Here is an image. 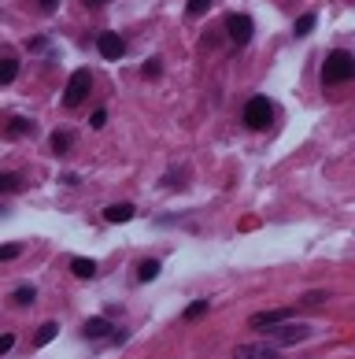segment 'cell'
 <instances>
[{"mask_svg": "<svg viewBox=\"0 0 355 359\" xmlns=\"http://www.w3.org/2000/svg\"><path fill=\"white\" fill-rule=\"evenodd\" d=\"M56 330H60L56 323H45L41 330H37V337H34V344H37V348H41V344H48L52 337H56Z\"/></svg>", "mask_w": 355, "mask_h": 359, "instance_id": "cell-16", "label": "cell"}, {"mask_svg": "<svg viewBox=\"0 0 355 359\" xmlns=\"http://www.w3.org/2000/svg\"><path fill=\"white\" fill-rule=\"evenodd\" d=\"M288 308H274V311H256L252 318H248V326L252 330H267V326H281V323H288Z\"/></svg>", "mask_w": 355, "mask_h": 359, "instance_id": "cell-5", "label": "cell"}, {"mask_svg": "<svg viewBox=\"0 0 355 359\" xmlns=\"http://www.w3.org/2000/svg\"><path fill=\"white\" fill-rule=\"evenodd\" d=\"M311 330L304 323H281V330H274V337H278V344H300V341H307Z\"/></svg>", "mask_w": 355, "mask_h": 359, "instance_id": "cell-7", "label": "cell"}, {"mask_svg": "<svg viewBox=\"0 0 355 359\" xmlns=\"http://www.w3.org/2000/svg\"><path fill=\"white\" fill-rule=\"evenodd\" d=\"M270 118H274V108H270L267 97H252V100L244 104V123L252 126V130H267Z\"/></svg>", "mask_w": 355, "mask_h": 359, "instance_id": "cell-3", "label": "cell"}, {"mask_svg": "<svg viewBox=\"0 0 355 359\" xmlns=\"http://www.w3.org/2000/svg\"><path fill=\"white\" fill-rule=\"evenodd\" d=\"M0 189L19 193V189H22V178H19V175H4V178H0Z\"/></svg>", "mask_w": 355, "mask_h": 359, "instance_id": "cell-18", "label": "cell"}, {"mask_svg": "<svg viewBox=\"0 0 355 359\" xmlns=\"http://www.w3.org/2000/svg\"><path fill=\"white\" fill-rule=\"evenodd\" d=\"M207 308H211V300H193L186 308V323H196L200 315H207Z\"/></svg>", "mask_w": 355, "mask_h": 359, "instance_id": "cell-14", "label": "cell"}, {"mask_svg": "<svg viewBox=\"0 0 355 359\" xmlns=\"http://www.w3.org/2000/svg\"><path fill=\"white\" fill-rule=\"evenodd\" d=\"M233 359H281V355L274 352L270 344H241V348L233 352Z\"/></svg>", "mask_w": 355, "mask_h": 359, "instance_id": "cell-8", "label": "cell"}, {"mask_svg": "<svg viewBox=\"0 0 355 359\" xmlns=\"http://www.w3.org/2000/svg\"><path fill=\"white\" fill-rule=\"evenodd\" d=\"M226 30H230V37H233V45H248L252 41V34H256V26H252V19L248 15H226Z\"/></svg>", "mask_w": 355, "mask_h": 359, "instance_id": "cell-4", "label": "cell"}, {"mask_svg": "<svg viewBox=\"0 0 355 359\" xmlns=\"http://www.w3.org/2000/svg\"><path fill=\"white\" fill-rule=\"evenodd\" d=\"M104 219L108 222H130L134 219V204H111L108 211H104Z\"/></svg>", "mask_w": 355, "mask_h": 359, "instance_id": "cell-10", "label": "cell"}, {"mask_svg": "<svg viewBox=\"0 0 355 359\" xmlns=\"http://www.w3.org/2000/svg\"><path fill=\"white\" fill-rule=\"evenodd\" d=\"M19 252H22V248H19V245H8V248H4V252H0V256H4V259H15V256H19Z\"/></svg>", "mask_w": 355, "mask_h": 359, "instance_id": "cell-26", "label": "cell"}, {"mask_svg": "<svg viewBox=\"0 0 355 359\" xmlns=\"http://www.w3.org/2000/svg\"><path fill=\"white\" fill-rule=\"evenodd\" d=\"M15 348V334H4V341H0V352H11Z\"/></svg>", "mask_w": 355, "mask_h": 359, "instance_id": "cell-25", "label": "cell"}, {"mask_svg": "<svg viewBox=\"0 0 355 359\" xmlns=\"http://www.w3.org/2000/svg\"><path fill=\"white\" fill-rule=\"evenodd\" d=\"M11 300H15V304H22V308H26V304H34V300H37V289H34V285H19L15 292H11Z\"/></svg>", "mask_w": 355, "mask_h": 359, "instance_id": "cell-15", "label": "cell"}, {"mask_svg": "<svg viewBox=\"0 0 355 359\" xmlns=\"http://www.w3.org/2000/svg\"><path fill=\"white\" fill-rule=\"evenodd\" d=\"M82 334H85L89 341H104V337H111V323H108V318H89Z\"/></svg>", "mask_w": 355, "mask_h": 359, "instance_id": "cell-9", "label": "cell"}, {"mask_svg": "<svg viewBox=\"0 0 355 359\" xmlns=\"http://www.w3.org/2000/svg\"><path fill=\"white\" fill-rule=\"evenodd\" d=\"M322 300H326L322 289H314V292H307V297H304V304H322Z\"/></svg>", "mask_w": 355, "mask_h": 359, "instance_id": "cell-24", "label": "cell"}, {"mask_svg": "<svg viewBox=\"0 0 355 359\" xmlns=\"http://www.w3.org/2000/svg\"><path fill=\"white\" fill-rule=\"evenodd\" d=\"M82 4H85V8H104L108 0H82Z\"/></svg>", "mask_w": 355, "mask_h": 359, "instance_id": "cell-27", "label": "cell"}, {"mask_svg": "<svg viewBox=\"0 0 355 359\" xmlns=\"http://www.w3.org/2000/svg\"><path fill=\"white\" fill-rule=\"evenodd\" d=\"M15 74H19V63H15V56H4L0 60V82H15Z\"/></svg>", "mask_w": 355, "mask_h": 359, "instance_id": "cell-12", "label": "cell"}, {"mask_svg": "<svg viewBox=\"0 0 355 359\" xmlns=\"http://www.w3.org/2000/svg\"><path fill=\"white\" fill-rule=\"evenodd\" d=\"M155 74H160V60H148L144 63V78H155Z\"/></svg>", "mask_w": 355, "mask_h": 359, "instance_id": "cell-22", "label": "cell"}, {"mask_svg": "<svg viewBox=\"0 0 355 359\" xmlns=\"http://www.w3.org/2000/svg\"><path fill=\"white\" fill-rule=\"evenodd\" d=\"M351 78H355V56L351 52H344V48L330 52L326 63H322V82L326 86H340V82H351Z\"/></svg>", "mask_w": 355, "mask_h": 359, "instance_id": "cell-1", "label": "cell"}, {"mask_svg": "<svg viewBox=\"0 0 355 359\" xmlns=\"http://www.w3.org/2000/svg\"><path fill=\"white\" fill-rule=\"evenodd\" d=\"M56 4H60V0H41V8H45V11H56Z\"/></svg>", "mask_w": 355, "mask_h": 359, "instance_id": "cell-28", "label": "cell"}, {"mask_svg": "<svg viewBox=\"0 0 355 359\" xmlns=\"http://www.w3.org/2000/svg\"><path fill=\"white\" fill-rule=\"evenodd\" d=\"M52 149H56V152H67V149H71V134H63V130H60V134H52Z\"/></svg>", "mask_w": 355, "mask_h": 359, "instance_id": "cell-19", "label": "cell"}, {"mask_svg": "<svg viewBox=\"0 0 355 359\" xmlns=\"http://www.w3.org/2000/svg\"><path fill=\"white\" fill-rule=\"evenodd\" d=\"M314 22H319V19H314V15H300V19H296V37H304V34H311V30H314Z\"/></svg>", "mask_w": 355, "mask_h": 359, "instance_id": "cell-17", "label": "cell"}, {"mask_svg": "<svg viewBox=\"0 0 355 359\" xmlns=\"http://www.w3.org/2000/svg\"><path fill=\"white\" fill-rule=\"evenodd\" d=\"M137 278L141 282H152V278H160V259H144L137 267Z\"/></svg>", "mask_w": 355, "mask_h": 359, "instance_id": "cell-13", "label": "cell"}, {"mask_svg": "<svg viewBox=\"0 0 355 359\" xmlns=\"http://www.w3.org/2000/svg\"><path fill=\"white\" fill-rule=\"evenodd\" d=\"M30 130H34V126L26 123V118H11V134H15V137H19V134H30Z\"/></svg>", "mask_w": 355, "mask_h": 359, "instance_id": "cell-20", "label": "cell"}, {"mask_svg": "<svg viewBox=\"0 0 355 359\" xmlns=\"http://www.w3.org/2000/svg\"><path fill=\"white\" fill-rule=\"evenodd\" d=\"M211 8V0H189V15H204Z\"/></svg>", "mask_w": 355, "mask_h": 359, "instance_id": "cell-21", "label": "cell"}, {"mask_svg": "<svg viewBox=\"0 0 355 359\" xmlns=\"http://www.w3.org/2000/svg\"><path fill=\"white\" fill-rule=\"evenodd\" d=\"M89 89H93V74H89V71H74L67 89H63V108H78V104L85 100Z\"/></svg>", "mask_w": 355, "mask_h": 359, "instance_id": "cell-2", "label": "cell"}, {"mask_svg": "<svg viewBox=\"0 0 355 359\" xmlns=\"http://www.w3.org/2000/svg\"><path fill=\"white\" fill-rule=\"evenodd\" d=\"M89 123H93V126L100 130L104 123H108V111H104V108H100V111H93V118H89Z\"/></svg>", "mask_w": 355, "mask_h": 359, "instance_id": "cell-23", "label": "cell"}, {"mask_svg": "<svg viewBox=\"0 0 355 359\" xmlns=\"http://www.w3.org/2000/svg\"><path fill=\"white\" fill-rule=\"evenodd\" d=\"M97 48H100L104 60H118L126 52V41L118 34H97Z\"/></svg>", "mask_w": 355, "mask_h": 359, "instance_id": "cell-6", "label": "cell"}, {"mask_svg": "<svg viewBox=\"0 0 355 359\" xmlns=\"http://www.w3.org/2000/svg\"><path fill=\"white\" fill-rule=\"evenodd\" d=\"M71 271H74L78 278H97V263H93V259H82V256H78V259H71Z\"/></svg>", "mask_w": 355, "mask_h": 359, "instance_id": "cell-11", "label": "cell"}]
</instances>
